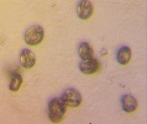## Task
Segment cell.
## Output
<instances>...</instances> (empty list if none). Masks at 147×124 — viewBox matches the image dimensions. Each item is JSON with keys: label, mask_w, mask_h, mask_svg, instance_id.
<instances>
[{"label": "cell", "mask_w": 147, "mask_h": 124, "mask_svg": "<svg viewBox=\"0 0 147 124\" xmlns=\"http://www.w3.org/2000/svg\"><path fill=\"white\" fill-rule=\"evenodd\" d=\"M67 106L60 98H53L48 105L49 117L53 123H59L63 120Z\"/></svg>", "instance_id": "6da1fadb"}, {"label": "cell", "mask_w": 147, "mask_h": 124, "mask_svg": "<svg viewBox=\"0 0 147 124\" xmlns=\"http://www.w3.org/2000/svg\"><path fill=\"white\" fill-rule=\"evenodd\" d=\"M44 36L43 28L40 25H34L26 30L25 34V41L30 46H36L42 43Z\"/></svg>", "instance_id": "7a4b0ae2"}, {"label": "cell", "mask_w": 147, "mask_h": 124, "mask_svg": "<svg viewBox=\"0 0 147 124\" xmlns=\"http://www.w3.org/2000/svg\"><path fill=\"white\" fill-rule=\"evenodd\" d=\"M61 98L67 106L71 108L78 107L82 102L80 93L76 89L72 88L65 90Z\"/></svg>", "instance_id": "3957f363"}, {"label": "cell", "mask_w": 147, "mask_h": 124, "mask_svg": "<svg viewBox=\"0 0 147 124\" xmlns=\"http://www.w3.org/2000/svg\"><path fill=\"white\" fill-rule=\"evenodd\" d=\"M100 63L97 59L92 58L83 61L79 65V69L84 75H89L97 73L100 69Z\"/></svg>", "instance_id": "277c9868"}, {"label": "cell", "mask_w": 147, "mask_h": 124, "mask_svg": "<svg viewBox=\"0 0 147 124\" xmlns=\"http://www.w3.org/2000/svg\"><path fill=\"white\" fill-rule=\"evenodd\" d=\"M94 11L92 3L88 0H81L78 4L77 13L78 16L82 20H87L90 19Z\"/></svg>", "instance_id": "5b68a950"}, {"label": "cell", "mask_w": 147, "mask_h": 124, "mask_svg": "<svg viewBox=\"0 0 147 124\" xmlns=\"http://www.w3.org/2000/svg\"><path fill=\"white\" fill-rule=\"evenodd\" d=\"M20 62L23 68L30 69L33 68L36 64V56L30 50L24 49L20 54Z\"/></svg>", "instance_id": "8992f818"}, {"label": "cell", "mask_w": 147, "mask_h": 124, "mask_svg": "<svg viewBox=\"0 0 147 124\" xmlns=\"http://www.w3.org/2000/svg\"><path fill=\"white\" fill-rule=\"evenodd\" d=\"M123 110L128 113H131L136 111L138 106V101L134 96L125 95L121 100Z\"/></svg>", "instance_id": "52a82bcc"}, {"label": "cell", "mask_w": 147, "mask_h": 124, "mask_svg": "<svg viewBox=\"0 0 147 124\" xmlns=\"http://www.w3.org/2000/svg\"><path fill=\"white\" fill-rule=\"evenodd\" d=\"M78 55L83 61L92 58L94 55V50L92 46L87 42H84L80 44L78 48Z\"/></svg>", "instance_id": "ba28073f"}, {"label": "cell", "mask_w": 147, "mask_h": 124, "mask_svg": "<svg viewBox=\"0 0 147 124\" xmlns=\"http://www.w3.org/2000/svg\"><path fill=\"white\" fill-rule=\"evenodd\" d=\"M131 55L132 53L130 48L127 46H123L117 52V61L121 65H126L130 62Z\"/></svg>", "instance_id": "9c48e42d"}, {"label": "cell", "mask_w": 147, "mask_h": 124, "mask_svg": "<svg viewBox=\"0 0 147 124\" xmlns=\"http://www.w3.org/2000/svg\"><path fill=\"white\" fill-rule=\"evenodd\" d=\"M23 83L22 75L18 73H15L12 75L9 85V90L16 92L20 89Z\"/></svg>", "instance_id": "30bf717a"}]
</instances>
